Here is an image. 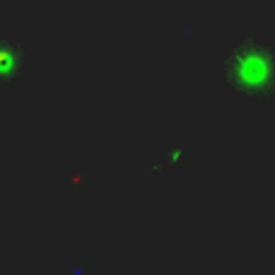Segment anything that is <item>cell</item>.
<instances>
[{
	"instance_id": "cell-1",
	"label": "cell",
	"mask_w": 275,
	"mask_h": 275,
	"mask_svg": "<svg viewBox=\"0 0 275 275\" xmlns=\"http://www.w3.org/2000/svg\"><path fill=\"white\" fill-rule=\"evenodd\" d=\"M224 68L229 85L244 94L263 97L275 89V56L261 46V41H251L241 49L237 46Z\"/></svg>"
}]
</instances>
